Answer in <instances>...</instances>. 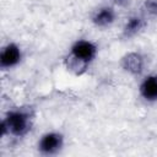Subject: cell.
<instances>
[{
    "label": "cell",
    "instance_id": "6da1fadb",
    "mask_svg": "<svg viewBox=\"0 0 157 157\" xmlns=\"http://www.w3.org/2000/svg\"><path fill=\"white\" fill-rule=\"evenodd\" d=\"M96 55L97 45L93 42L87 39H78L70 48L67 67L80 75L83 71H86L87 66L94 60Z\"/></svg>",
    "mask_w": 157,
    "mask_h": 157
},
{
    "label": "cell",
    "instance_id": "7a4b0ae2",
    "mask_svg": "<svg viewBox=\"0 0 157 157\" xmlns=\"http://www.w3.org/2000/svg\"><path fill=\"white\" fill-rule=\"evenodd\" d=\"M32 126V114L29 110L18 108L10 110L6 117L2 119L1 123V131L2 135L10 134L16 137L25 136Z\"/></svg>",
    "mask_w": 157,
    "mask_h": 157
},
{
    "label": "cell",
    "instance_id": "3957f363",
    "mask_svg": "<svg viewBox=\"0 0 157 157\" xmlns=\"http://www.w3.org/2000/svg\"><path fill=\"white\" fill-rule=\"evenodd\" d=\"M64 145V136L60 132H45L38 141V150L43 155H54L61 150Z\"/></svg>",
    "mask_w": 157,
    "mask_h": 157
},
{
    "label": "cell",
    "instance_id": "277c9868",
    "mask_svg": "<svg viewBox=\"0 0 157 157\" xmlns=\"http://www.w3.org/2000/svg\"><path fill=\"white\" fill-rule=\"evenodd\" d=\"M22 59L21 48L16 43H7L0 54V66L4 70L16 66Z\"/></svg>",
    "mask_w": 157,
    "mask_h": 157
},
{
    "label": "cell",
    "instance_id": "5b68a950",
    "mask_svg": "<svg viewBox=\"0 0 157 157\" xmlns=\"http://www.w3.org/2000/svg\"><path fill=\"white\" fill-rule=\"evenodd\" d=\"M140 94L147 102H157V75H148L142 80Z\"/></svg>",
    "mask_w": 157,
    "mask_h": 157
},
{
    "label": "cell",
    "instance_id": "8992f818",
    "mask_svg": "<svg viewBox=\"0 0 157 157\" xmlns=\"http://www.w3.org/2000/svg\"><path fill=\"white\" fill-rule=\"evenodd\" d=\"M121 66L124 70L132 75H139L144 70V58L139 53H128L123 60H121Z\"/></svg>",
    "mask_w": 157,
    "mask_h": 157
},
{
    "label": "cell",
    "instance_id": "52a82bcc",
    "mask_svg": "<svg viewBox=\"0 0 157 157\" xmlns=\"http://www.w3.org/2000/svg\"><path fill=\"white\" fill-rule=\"evenodd\" d=\"M114 20H115V11L109 6L101 7L94 12L92 17V22L97 27H107L112 25Z\"/></svg>",
    "mask_w": 157,
    "mask_h": 157
},
{
    "label": "cell",
    "instance_id": "ba28073f",
    "mask_svg": "<svg viewBox=\"0 0 157 157\" xmlns=\"http://www.w3.org/2000/svg\"><path fill=\"white\" fill-rule=\"evenodd\" d=\"M142 26H144V22H142L141 17H139V16L130 17L126 21V23H125V26L123 28L124 37H132V36H135L142 28Z\"/></svg>",
    "mask_w": 157,
    "mask_h": 157
},
{
    "label": "cell",
    "instance_id": "9c48e42d",
    "mask_svg": "<svg viewBox=\"0 0 157 157\" xmlns=\"http://www.w3.org/2000/svg\"><path fill=\"white\" fill-rule=\"evenodd\" d=\"M145 6L150 13L157 15V0H146Z\"/></svg>",
    "mask_w": 157,
    "mask_h": 157
},
{
    "label": "cell",
    "instance_id": "30bf717a",
    "mask_svg": "<svg viewBox=\"0 0 157 157\" xmlns=\"http://www.w3.org/2000/svg\"><path fill=\"white\" fill-rule=\"evenodd\" d=\"M119 1H123V0H119Z\"/></svg>",
    "mask_w": 157,
    "mask_h": 157
}]
</instances>
